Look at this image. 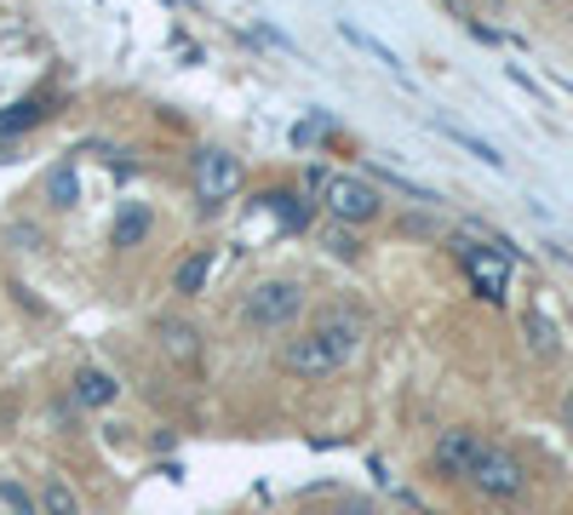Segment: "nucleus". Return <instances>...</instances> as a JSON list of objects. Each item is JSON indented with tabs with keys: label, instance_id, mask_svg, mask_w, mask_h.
I'll return each instance as SVG.
<instances>
[{
	"label": "nucleus",
	"instance_id": "nucleus-1",
	"mask_svg": "<svg viewBox=\"0 0 573 515\" xmlns=\"http://www.w3.org/2000/svg\"><path fill=\"white\" fill-rule=\"evenodd\" d=\"M356 343H361V321H356V316H327L316 332H305V338L287 343L282 367L298 372V378H327V372H339V367L350 361Z\"/></svg>",
	"mask_w": 573,
	"mask_h": 515
},
{
	"label": "nucleus",
	"instance_id": "nucleus-2",
	"mask_svg": "<svg viewBox=\"0 0 573 515\" xmlns=\"http://www.w3.org/2000/svg\"><path fill=\"white\" fill-rule=\"evenodd\" d=\"M316 195H321V206H327V218H332V224H350V229L374 224V218L385 213V195L367 184V178H345V172H327V184H321Z\"/></svg>",
	"mask_w": 573,
	"mask_h": 515
},
{
	"label": "nucleus",
	"instance_id": "nucleus-3",
	"mask_svg": "<svg viewBox=\"0 0 573 515\" xmlns=\"http://www.w3.org/2000/svg\"><path fill=\"white\" fill-rule=\"evenodd\" d=\"M298 316H305V292H298V281H258L242 298V321L258 327V332H282Z\"/></svg>",
	"mask_w": 573,
	"mask_h": 515
},
{
	"label": "nucleus",
	"instance_id": "nucleus-4",
	"mask_svg": "<svg viewBox=\"0 0 573 515\" xmlns=\"http://www.w3.org/2000/svg\"><path fill=\"white\" fill-rule=\"evenodd\" d=\"M453 258L464 264V275H470V287H477L488 303H504V292H511V253L504 247H482V240H453Z\"/></svg>",
	"mask_w": 573,
	"mask_h": 515
},
{
	"label": "nucleus",
	"instance_id": "nucleus-5",
	"mask_svg": "<svg viewBox=\"0 0 573 515\" xmlns=\"http://www.w3.org/2000/svg\"><path fill=\"white\" fill-rule=\"evenodd\" d=\"M235 189H242V161L218 144L201 150L195 155V200L207 206V213H218L224 200H235Z\"/></svg>",
	"mask_w": 573,
	"mask_h": 515
},
{
	"label": "nucleus",
	"instance_id": "nucleus-6",
	"mask_svg": "<svg viewBox=\"0 0 573 515\" xmlns=\"http://www.w3.org/2000/svg\"><path fill=\"white\" fill-rule=\"evenodd\" d=\"M464 481H470L477 493H488V498H522V487H528L522 464H516L511 453H499V446H482V459L470 464Z\"/></svg>",
	"mask_w": 573,
	"mask_h": 515
},
{
	"label": "nucleus",
	"instance_id": "nucleus-7",
	"mask_svg": "<svg viewBox=\"0 0 573 515\" xmlns=\"http://www.w3.org/2000/svg\"><path fill=\"white\" fill-rule=\"evenodd\" d=\"M482 435H470V430H442L436 435V470H448V475H470V464L482 459Z\"/></svg>",
	"mask_w": 573,
	"mask_h": 515
},
{
	"label": "nucleus",
	"instance_id": "nucleus-8",
	"mask_svg": "<svg viewBox=\"0 0 573 515\" xmlns=\"http://www.w3.org/2000/svg\"><path fill=\"white\" fill-rule=\"evenodd\" d=\"M258 206L282 224V235H298L310 224V213H316V200H305L298 189H269V195H258Z\"/></svg>",
	"mask_w": 573,
	"mask_h": 515
},
{
	"label": "nucleus",
	"instance_id": "nucleus-9",
	"mask_svg": "<svg viewBox=\"0 0 573 515\" xmlns=\"http://www.w3.org/2000/svg\"><path fill=\"white\" fill-rule=\"evenodd\" d=\"M47 115H52V97H23V103H12V110H0V137H18L29 126H41Z\"/></svg>",
	"mask_w": 573,
	"mask_h": 515
},
{
	"label": "nucleus",
	"instance_id": "nucleus-10",
	"mask_svg": "<svg viewBox=\"0 0 573 515\" xmlns=\"http://www.w3.org/2000/svg\"><path fill=\"white\" fill-rule=\"evenodd\" d=\"M150 224H155L150 206H144V200H126V206H121V218H115V235H110V240H115V247H139V240L150 235Z\"/></svg>",
	"mask_w": 573,
	"mask_h": 515
},
{
	"label": "nucleus",
	"instance_id": "nucleus-11",
	"mask_svg": "<svg viewBox=\"0 0 573 515\" xmlns=\"http://www.w3.org/2000/svg\"><path fill=\"white\" fill-rule=\"evenodd\" d=\"M75 401L81 406H110L115 401V378L104 367H81L75 372Z\"/></svg>",
	"mask_w": 573,
	"mask_h": 515
},
{
	"label": "nucleus",
	"instance_id": "nucleus-12",
	"mask_svg": "<svg viewBox=\"0 0 573 515\" xmlns=\"http://www.w3.org/2000/svg\"><path fill=\"white\" fill-rule=\"evenodd\" d=\"M161 350L173 356V361H195V350H201V332H195L190 321H161Z\"/></svg>",
	"mask_w": 573,
	"mask_h": 515
},
{
	"label": "nucleus",
	"instance_id": "nucleus-13",
	"mask_svg": "<svg viewBox=\"0 0 573 515\" xmlns=\"http://www.w3.org/2000/svg\"><path fill=\"white\" fill-rule=\"evenodd\" d=\"M436 132H442V137H453V144H459V150H470V155H477V161H488L493 172L504 166V155H499V150L488 144V137H477V132H464V126H453V121H436Z\"/></svg>",
	"mask_w": 573,
	"mask_h": 515
},
{
	"label": "nucleus",
	"instance_id": "nucleus-14",
	"mask_svg": "<svg viewBox=\"0 0 573 515\" xmlns=\"http://www.w3.org/2000/svg\"><path fill=\"white\" fill-rule=\"evenodd\" d=\"M207 275H213V258H207V253H195V258H184V264H178L173 287H178V292H201V287H207Z\"/></svg>",
	"mask_w": 573,
	"mask_h": 515
},
{
	"label": "nucleus",
	"instance_id": "nucleus-15",
	"mask_svg": "<svg viewBox=\"0 0 573 515\" xmlns=\"http://www.w3.org/2000/svg\"><path fill=\"white\" fill-rule=\"evenodd\" d=\"M522 332H528V343H533L539 356H556V327L539 316V309H528V316H522Z\"/></svg>",
	"mask_w": 573,
	"mask_h": 515
},
{
	"label": "nucleus",
	"instance_id": "nucleus-16",
	"mask_svg": "<svg viewBox=\"0 0 573 515\" xmlns=\"http://www.w3.org/2000/svg\"><path fill=\"white\" fill-rule=\"evenodd\" d=\"M47 189H52V200H58V206H75V195H81V178H75V166H52Z\"/></svg>",
	"mask_w": 573,
	"mask_h": 515
},
{
	"label": "nucleus",
	"instance_id": "nucleus-17",
	"mask_svg": "<svg viewBox=\"0 0 573 515\" xmlns=\"http://www.w3.org/2000/svg\"><path fill=\"white\" fill-rule=\"evenodd\" d=\"M41 504H47V515H81V504H75V493H70V481H58V475L47 481V498H41Z\"/></svg>",
	"mask_w": 573,
	"mask_h": 515
},
{
	"label": "nucleus",
	"instance_id": "nucleus-18",
	"mask_svg": "<svg viewBox=\"0 0 573 515\" xmlns=\"http://www.w3.org/2000/svg\"><path fill=\"white\" fill-rule=\"evenodd\" d=\"M0 504H7L12 515H35V504H29V493L18 487V481H0Z\"/></svg>",
	"mask_w": 573,
	"mask_h": 515
},
{
	"label": "nucleus",
	"instance_id": "nucleus-19",
	"mask_svg": "<svg viewBox=\"0 0 573 515\" xmlns=\"http://www.w3.org/2000/svg\"><path fill=\"white\" fill-rule=\"evenodd\" d=\"M562 419H567V430H573V395L562 401Z\"/></svg>",
	"mask_w": 573,
	"mask_h": 515
}]
</instances>
